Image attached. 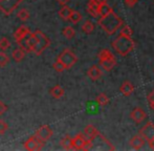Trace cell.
<instances>
[{
	"instance_id": "cell-1",
	"label": "cell",
	"mask_w": 154,
	"mask_h": 151,
	"mask_svg": "<svg viewBox=\"0 0 154 151\" xmlns=\"http://www.w3.org/2000/svg\"><path fill=\"white\" fill-rule=\"evenodd\" d=\"M97 23L108 35H113L123 25V20L118 16L116 13H114L112 11L109 14L100 17Z\"/></svg>"
},
{
	"instance_id": "cell-2",
	"label": "cell",
	"mask_w": 154,
	"mask_h": 151,
	"mask_svg": "<svg viewBox=\"0 0 154 151\" xmlns=\"http://www.w3.org/2000/svg\"><path fill=\"white\" fill-rule=\"evenodd\" d=\"M112 47H113V49L119 55L125 57V56H127L128 54H130L134 49L135 42L132 40V38L120 35L112 42Z\"/></svg>"
},
{
	"instance_id": "cell-3",
	"label": "cell",
	"mask_w": 154,
	"mask_h": 151,
	"mask_svg": "<svg viewBox=\"0 0 154 151\" xmlns=\"http://www.w3.org/2000/svg\"><path fill=\"white\" fill-rule=\"evenodd\" d=\"M35 35L37 37V43L34 46V48L32 49V51L37 56H40L43 53V51L47 48V47L51 45V41L49 39L46 37L45 34H43L41 31H36L35 32Z\"/></svg>"
},
{
	"instance_id": "cell-4",
	"label": "cell",
	"mask_w": 154,
	"mask_h": 151,
	"mask_svg": "<svg viewBox=\"0 0 154 151\" xmlns=\"http://www.w3.org/2000/svg\"><path fill=\"white\" fill-rule=\"evenodd\" d=\"M58 60L65 66L66 69H69L71 68L78 61V57L70 51V49L66 48L62 51L61 54L58 57Z\"/></svg>"
},
{
	"instance_id": "cell-5",
	"label": "cell",
	"mask_w": 154,
	"mask_h": 151,
	"mask_svg": "<svg viewBox=\"0 0 154 151\" xmlns=\"http://www.w3.org/2000/svg\"><path fill=\"white\" fill-rule=\"evenodd\" d=\"M22 0H0V11L4 15H10L16 10Z\"/></svg>"
},
{
	"instance_id": "cell-6",
	"label": "cell",
	"mask_w": 154,
	"mask_h": 151,
	"mask_svg": "<svg viewBox=\"0 0 154 151\" xmlns=\"http://www.w3.org/2000/svg\"><path fill=\"white\" fill-rule=\"evenodd\" d=\"M140 135L146 142H150L154 139V124L152 122H148L140 128Z\"/></svg>"
},
{
	"instance_id": "cell-7",
	"label": "cell",
	"mask_w": 154,
	"mask_h": 151,
	"mask_svg": "<svg viewBox=\"0 0 154 151\" xmlns=\"http://www.w3.org/2000/svg\"><path fill=\"white\" fill-rule=\"evenodd\" d=\"M44 146V142L39 140L36 135L31 137L26 142L24 143V148L29 151H35V150H41Z\"/></svg>"
},
{
	"instance_id": "cell-8",
	"label": "cell",
	"mask_w": 154,
	"mask_h": 151,
	"mask_svg": "<svg viewBox=\"0 0 154 151\" xmlns=\"http://www.w3.org/2000/svg\"><path fill=\"white\" fill-rule=\"evenodd\" d=\"M35 135H36L39 140L45 142L51 137V135H53V130H51V128L48 125H43V126H41L40 128L36 131V134Z\"/></svg>"
},
{
	"instance_id": "cell-9",
	"label": "cell",
	"mask_w": 154,
	"mask_h": 151,
	"mask_svg": "<svg viewBox=\"0 0 154 151\" xmlns=\"http://www.w3.org/2000/svg\"><path fill=\"white\" fill-rule=\"evenodd\" d=\"M130 116H131V119L134 121V122L140 124V123H142L143 121H145V119L147 118V114L145 112L144 109L137 107V108H134L133 110L131 111Z\"/></svg>"
},
{
	"instance_id": "cell-10",
	"label": "cell",
	"mask_w": 154,
	"mask_h": 151,
	"mask_svg": "<svg viewBox=\"0 0 154 151\" xmlns=\"http://www.w3.org/2000/svg\"><path fill=\"white\" fill-rule=\"evenodd\" d=\"M116 57L111 56L109 58H106V59L100 60V66L103 68L105 72H110V70L113 69V67L116 66Z\"/></svg>"
},
{
	"instance_id": "cell-11",
	"label": "cell",
	"mask_w": 154,
	"mask_h": 151,
	"mask_svg": "<svg viewBox=\"0 0 154 151\" xmlns=\"http://www.w3.org/2000/svg\"><path fill=\"white\" fill-rule=\"evenodd\" d=\"M86 137L83 133H79L72 139V147L75 150H83V147L86 143Z\"/></svg>"
},
{
	"instance_id": "cell-12",
	"label": "cell",
	"mask_w": 154,
	"mask_h": 151,
	"mask_svg": "<svg viewBox=\"0 0 154 151\" xmlns=\"http://www.w3.org/2000/svg\"><path fill=\"white\" fill-rule=\"evenodd\" d=\"M99 8H100V3H97L94 0H89L87 4V12L90 16L94 17V18H97L100 17L99 15Z\"/></svg>"
},
{
	"instance_id": "cell-13",
	"label": "cell",
	"mask_w": 154,
	"mask_h": 151,
	"mask_svg": "<svg viewBox=\"0 0 154 151\" xmlns=\"http://www.w3.org/2000/svg\"><path fill=\"white\" fill-rule=\"evenodd\" d=\"M102 75H103V72H102L101 68H100L97 65L90 66L89 69H88V72H87V76L92 80V81H97V80H99L100 78L102 77Z\"/></svg>"
},
{
	"instance_id": "cell-14",
	"label": "cell",
	"mask_w": 154,
	"mask_h": 151,
	"mask_svg": "<svg viewBox=\"0 0 154 151\" xmlns=\"http://www.w3.org/2000/svg\"><path fill=\"white\" fill-rule=\"evenodd\" d=\"M145 142H146V141H145V140L143 139L140 134L134 135V137L130 140V145H131V147L133 148L134 150H140V149H142V148L144 147Z\"/></svg>"
},
{
	"instance_id": "cell-15",
	"label": "cell",
	"mask_w": 154,
	"mask_h": 151,
	"mask_svg": "<svg viewBox=\"0 0 154 151\" xmlns=\"http://www.w3.org/2000/svg\"><path fill=\"white\" fill-rule=\"evenodd\" d=\"M134 91V86L132 85L131 82L129 81H125L124 83H122L120 87V92L125 97H128Z\"/></svg>"
},
{
	"instance_id": "cell-16",
	"label": "cell",
	"mask_w": 154,
	"mask_h": 151,
	"mask_svg": "<svg viewBox=\"0 0 154 151\" xmlns=\"http://www.w3.org/2000/svg\"><path fill=\"white\" fill-rule=\"evenodd\" d=\"M29 33H31V31H29V29L26 26V25H21V26L19 27L16 32H15L14 37H15V39H16V41H18V40H20L21 38L24 37V36H26L27 34H29Z\"/></svg>"
},
{
	"instance_id": "cell-17",
	"label": "cell",
	"mask_w": 154,
	"mask_h": 151,
	"mask_svg": "<svg viewBox=\"0 0 154 151\" xmlns=\"http://www.w3.org/2000/svg\"><path fill=\"white\" fill-rule=\"evenodd\" d=\"M97 133H99L97 129L91 124L87 125V126L85 127V129H84V135L86 137V139H92V137H94Z\"/></svg>"
},
{
	"instance_id": "cell-18",
	"label": "cell",
	"mask_w": 154,
	"mask_h": 151,
	"mask_svg": "<svg viewBox=\"0 0 154 151\" xmlns=\"http://www.w3.org/2000/svg\"><path fill=\"white\" fill-rule=\"evenodd\" d=\"M71 12H72V10H71L70 8H68V6H66V5H63L59 11V16L61 17L63 20L67 21V20H69Z\"/></svg>"
},
{
	"instance_id": "cell-19",
	"label": "cell",
	"mask_w": 154,
	"mask_h": 151,
	"mask_svg": "<svg viewBox=\"0 0 154 151\" xmlns=\"http://www.w3.org/2000/svg\"><path fill=\"white\" fill-rule=\"evenodd\" d=\"M49 92H51V94L55 99H60V98H62V97L64 96V89H63V88L60 85L54 86Z\"/></svg>"
},
{
	"instance_id": "cell-20",
	"label": "cell",
	"mask_w": 154,
	"mask_h": 151,
	"mask_svg": "<svg viewBox=\"0 0 154 151\" xmlns=\"http://www.w3.org/2000/svg\"><path fill=\"white\" fill-rule=\"evenodd\" d=\"M61 146L65 150H71L73 149L72 147V139L68 135H65L61 140Z\"/></svg>"
},
{
	"instance_id": "cell-21",
	"label": "cell",
	"mask_w": 154,
	"mask_h": 151,
	"mask_svg": "<svg viewBox=\"0 0 154 151\" xmlns=\"http://www.w3.org/2000/svg\"><path fill=\"white\" fill-rule=\"evenodd\" d=\"M12 56H13V59L16 62H20V61H22L23 58H24L25 53L22 48H16V49H14Z\"/></svg>"
},
{
	"instance_id": "cell-22",
	"label": "cell",
	"mask_w": 154,
	"mask_h": 151,
	"mask_svg": "<svg viewBox=\"0 0 154 151\" xmlns=\"http://www.w3.org/2000/svg\"><path fill=\"white\" fill-rule=\"evenodd\" d=\"M112 8L110 5H108L107 2L106 3H101L100 4V8H99V15L100 17L101 16H105V15L109 14L110 12H112Z\"/></svg>"
},
{
	"instance_id": "cell-23",
	"label": "cell",
	"mask_w": 154,
	"mask_h": 151,
	"mask_svg": "<svg viewBox=\"0 0 154 151\" xmlns=\"http://www.w3.org/2000/svg\"><path fill=\"white\" fill-rule=\"evenodd\" d=\"M95 102H97L100 106L104 107L108 104V102H109V98H108L105 94H100L99 96L95 98Z\"/></svg>"
},
{
	"instance_id": "cell-24",
	"label": "cell",
	"mask_w": 154,
	"mask_h": 151,
	"mask_svg": "<svg viewBox=\"0 0 154 151\" xmlns=\"http://www.w3.org/2000/svg\"><path fill=\"white\" fill-rule=\"evenodd\" d=\"M27 35H29V34H27ZM27 35L24 36L23 38H21L20 40L17 41V43L20 45V48H22L24 51L29 53V51H31V47H29V42H27Z\"/></svg>"
},
{
	"instance_id": "cell-25",
	"label": "cell",
	"mask_w": 154,
	"mask_h": 151,
	"mask_svg": "<svg viewBox=\"0 0 154 151\" xmlns=\"http://www.w3.org/2000/svg\"><path fill=\"white\" fill-rule=\"evenodd\" d=\"M93 29H94V24L89 20L85 21L84 24L82 25V31H83L85 34H91L93 32Z\"/></svg>"
},
{
	"instance_id": "cell-26",
	"label": "cell",
	"mask_w": 154,
	"mask_h": 151,
	"mask_svg": "<svg viewBox=\"0 0 154 151\" xmlns=\"http://www.w3.org/2000/svg\"><path fill=\"white\" fill-rule=\"evenodd\" d=\"M69 20L73 23V24H77L80 21L82 20V15L81 13H79L78 11H72L70 14V17H69Z\"/></svg>"
},
{
	"instance_id": "cell-27",
	"label": "cell",
	"mask_w": 154,
	"mask_h": 151,
	"mask_svg": "<svg viewBox=\"0 0 154 151\" xmlns=\"http://www.w3.org/2000/svg\"><path fill=\"white\" fill-rule=\"evenodd\" d=\"M63 35L66 39H72L75 35V32L71 26H66L63 29Z\"/></svg>"
},
{
	"instance_id": "cell-28",
	"label": "cell",
	"mask_w": 154,
	"mask_h": 151,
	"mask_svg": "<svg viewBox=\"0 0 154 151\" xmlns=\"http://www.w3.org/2000/svg\"><path fill=\"white\" fill-rule=\"evenodd\" d=\"M17 17H18V18L20 19L21 21H26L27 19L29 18V11L25 10V8H22V10H20L18 12V14H17Z\"/></svg>"
},
{
	"instance_id": "cell-29",
	"label": "cell",
	"mask_w": 154,
	"mask_h": 151,
	"mask_svg": "<svg viewBox=\"0 0 154 151\" xmlns=\"http://www.w3.org/2000/svg\"><path fill=\"white\" fill-rule=\"evenodd\" d=\"M132 34H133V32H132L131 27L128 26V25H124V26L121 29V33L120 35L122 36H125V37H132Z\"/></svg>"
},
{
	"instance_id": "cell-30",
	"label": "cell",
	"mask_w": 154,
	"mask_h": 151,
	"mask_svg": "<svg viewBox=\"0 0 154 151\" xmlns=\"http://www.w3.org/2000/svg\"><path fill=\"white\" fill-rule=\"evenodd\" d=\"M111 56H114L109 49H102L101 51L99 53V60H103V59H106V58H109Z\"/></svg>"
},
{
	"instance_id": "cell-31",
	"label": "cell",
	"mask_w": 154,
	"mask_h": 151,
	"mask_svg": "<svg viewBox=\"0 0 154 151\" xmlns=\"http://www.w3.org/2000/svg\"><path fill=\"white\" fill-rule=\"evenodd\" d=\"M8 61H10V58L8 57V55L5 53H3V51H1L0 53V67H4L8 63Z\"/></svg>"
},
{
	"instance_id": "cell-32",
	"label": "cell",
	"mask_w": 154,
	"mask_h": 151,
	"mask_svg": "<svg viewBox=\"0 0 154 151\" xmlns=\"http://www.w3.org/2000/svg\"><path fill=\"white\" fill-rule=\"evenodd\" d=\"M10 46H11V43L8 39L6 38L0 39V49L1 51H6V49L10 48Z\"/></svg>"
},
{
	"instance_id": "cell-33",
	"label": "cell",
	"mask_w": 154,
	"mask_h": 151,
	"mask_svg": "<svg viewBox=\"0 0 154 151\" xmlns=\"http://www.w3.org/2000/svg\"><path fill=\"white\" fill-rule=\"evenodd\" d=\"M53 67H54V69H55L56 72H63L65 69H66V68H65V66L63 65L59 60H57V61L53 64Z\"/></svg>"
},
{
	"instance_id": "cell-34",
	"label": "cell",
	"mask_w": 154,
	"mask_h": 151,
	"mask_svg": "<svg viewBox=\"0 0 154 151\" xmlns=\"http://www.w3.org/2000/svg\"><path fill=\"white\" fill-rule=\"evenodd\" d=\"M8 126L4 121H0V134H3L6 130H8Z\"/></svg>"
},
{
	"instance_id": "cell-35",
	"label": "cell",
	"mask_w": 154,
	"mask_h": 151,
	"mask_svg": "<svg viewBox=\"0 0 154 151\" xmlns=\"http://www.w3.org/2000/svg\"><path fill=\"white\" fill-rule=\"evenodd\" d=\"M8 110V107H6V105L4 104L3 102H2L1 100H0V116H2L5 111Z\"/></svg>"
},
{
	"instance_id": "cell-36",
	"label": "cell",
	"mask_w": 154,
	"mask_h": 151,
	"mask_svg": "<svg viewBox=\"0 0 154 151\" xmlns=\"http://www.w3.org/2000/svg\"><path fill=\"white\" fill-rule=\"evenodd\" d=\"M138 0H125V3L127 4L128 6H130V8H132V6H134L136 3H137Z\"/></svg>"
},
{
	"instance_id": "cell-37",
	"label": "cell",
	"mask_w": 154,
	"mask_h": 151,
	"mask_svg": "<svg viewBox=\"0 0 154 151\" xmlns=\"http://www.w3.org/2000/svg\"><path fill=\"white\" fill-rule=\"evenodd\" d=\"M147 100H148V103L149 102H154V90H152V91L148 94V97H147Z\"/></svg>"
},
{
	"instance_id": "cell-38",
	"label": "cell",
	"mask_w": 154,
	"mask_h": 151,
	"mask_svg": "<svg viewBox=\"0 0 154 151\" xmlns=\"http://www.w3.org/2000/svg\"><path fill=\"white\" fill-rule=\"evenodd\" d=\"M58 3L61 4V5H66V3L69 1V0H57Z\"/></svg>"
},
{
	"instance_id": "cell-39",
	"label": "cell",
	"mask_w": 154,
	"mask_h": 151,
	"mask_svg": "<svg viewBox=\"0 0 154 151\" xmlns=\"http://www.w3.org/2000/svg\"><path fill=\"white\" fill-rule=\"evenodd\" d=\"M94 1H97V3L101 4V3H106V2H107L108 0H94Z\"/></svg>"
},
{
	"instance_id": "cell-40",
	"label": "cell",
	"mask_w": 154,
	"mask_h": 151,
	"mask_svg": "<svg viewBox=\"0 0 154 151\" xmlns=\"http://www.w3.org/2000/svg\"><path fill=\"white\" fill-rule=\"evenodd\" d=\"M149 106H150V108L154 111V102H149Z\"/></svg>"
},
{
	"instance_id": "cell-41",
	"label": "cell",
	"mask_w": 154,
	"mask_h": 151,
	"mask_svg": "<svg viewBox=\"0 0 154 151\" xmlns=\"http://www.w3.org/2000/svg\"><path fill=\"white\" fill-rule=\"evenodd\" d=\"M153 1H154V0H153Z\"/></svg>"
}]
</instances>
